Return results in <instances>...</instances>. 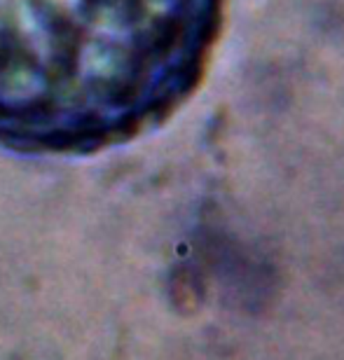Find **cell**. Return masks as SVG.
<instances>
[{"instance_id": "6da1fadb", "label": "cell", "mask_w": 344, "mask_h": 360, "mask_svg": "<svg viewBox=\"0 0 344 360\" xmlns=\"http://www.w3.org/2000/svg\"><path fill=\"white\" fill-rule=\"evenodd\" d=\"M225 0H0V148L89 157L199 89Z\"/></svg>"}]
</instances>
